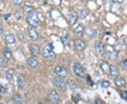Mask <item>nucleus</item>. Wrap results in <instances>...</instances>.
Returning <instances> with one entry per match:
<instances>
[{"instance_id":"obj_7","label":"nucleus","mask_w":127,"mask_h":104,"mask_svg":"<svg viewBox=\"0 0 127 104\" xmlns=\"http://www.w3.org/2000/svg\"><path fill=\"white\" fill-rule=\"evenodd\" d=\"M49 99L54 104H58L61 101V97L59 94L56 90H52L49 94Z\"/></svg>"},{"instance_id":"obj_16","label":"nucleus","mask_w":127,"mask_h":104,"mask_svg":"<svg viewBox=\"0 0 127 104\" xmlns=\"http://www.w3.org/2000/svg\"><path fill=\"white\" fill-rule=\"evenodd\" d=\"M17 84H18V88L19 89L22 90L24 89L26 86V80L22 76H18L17 77Z\"/></svg>"},{"instance_id":"obj_29","label":"nucleus","mask_w":127,"mask_h":104,"mask_svg":"<svg viewBox=\"0 0 127 104\" xmlns=\"http://www.w3.org/2000/svg\"><path fill=\"white\" fill-rule=\"evenodd\" d=\"M88 14H89V11L83 9V10H81L80 11V17L83 19V18H86L87 16H88Z\"/></svg>"},{"instance_id":"obj_34","label":"nucleus","mask_w":127,"mask_h":104,"mask_svg":"<svg viewBox=\"0 0 127 104\" xmlns=\"http://www.w3.org/2000/svg\"><path fill=\"white\" fill-rule=\"evenodd\" d=\"M86 83L89 85V86H92L93 85V80H92V79H91V77L90 75H87V76H86Z\"/></svg>"},{"instance_id":"obj_17","label":"nucleus","mask_w":127,"mask_h":104,"mask_svg":"<svg viewBox=\"0 0 127 104\" xmlns=\"http://www.w3.org/2000/svg\"><path fill=\"white\" fill-rule=\"evenodd\" d=\"M78 18V14H76V12H73V13L71 14V17L68 19V23H69V25H70L71 26L74 25L76 23V22H77Z\"/></svg>"},{"instance_id":"obj_32","label":"nucleus","mask_w":127,"mask_h":104,"mask_svg":"<svg viewBox=\"0 0 127 104\" xmlns=\"http://www.w3.org/2000/svg\"><path fill=\"white\" fill-rule=\"evenodd\" d=\"M120 96L123 100H125L127 101V91H120Z\"/></svg>"},{"instance_id":"obj_24","label":"nucleus","mask_w":127,"mask_h":104,"mask_svg":"<svg viewBox=\"0 0 127 104\" xmlns=\"http://www.w3.org/2000/svg\"><path fill=\"white\" fill-rule=\"evenodd\" d=\"M9 91V86L4 84H0V93L2 94H7Z\"/></svg>"},{"instance_id":"obj_18","label":"nucleus","mask_w":127,"mask_h":104,"mask_svg":"<svg viewBox=\"0 0 127 104\" xmlns=\"http://www.w3.org/2000/svg\"><path fill=\"white\" fill-rule=\"evenodd\" d=\"M71 37H70V35L66 33L64 36L62 37V41L63 42V44H64V46H70V44H71Z\"/></svg>"},{"instance_id":"obj_42","label":"nucleus","mask_w":127,"mask_h":104,"mask_svg":"<svg viewBox=\"0 0 127 104\" xmlns=\"http://www.w3.org/2000/svg\"><path fill=\"white\" fill-rule=\"evenodd\" d=\"M124 43L125 45L127 46V37H125V38L124 39Z\"/></svg>"},{"instance_id":"obj_43","label":"nucleus","mask_w":127,"mask_h":104,"mask_svg":"<svg viewBox=\"0 0 127 104\" xmlns=\"http://www.w3.org/2000/svg\"><path fill=\"white\" fill-rule=\"evenodd\" d=\"M11 16V14H9L8 16L7 15H6L4 16V19L5 20H8V18H9V17H10Z\"/></svg>"},{"instance_id":"obj_12","label":"nucleus","mask_w":127,"mask_h":104,"mask_svg":"<svg viewBox=\"0 0 127 104\" xmlns=\"http://www.w3.org/2000/svg\"><path fill=\"white\" fill-rule=\"evenodd\" d=\"M114 81L115 84L119 87H124L126 85V81L122 77L117 76V77H114Z\"/></svg>"},{"instance_id":"obj_25","label":"nucleus","mask_w":127,"mask_h":104,"mask_svg":"<svg viewBox=\"0 0 127 104\" xmlns=\"http://www.w3.org/2000/svg\"><path fill=\"white\" fill-rule=\"evenodd\" d=\"M86 35L89 38H93L95 35V31L93 29H88L86 30Z\"/></svg>"},{"instance_id":"obj_31","label":"nucleus","mask_w":127,"mask_h":104,"mask_svg":"<svg viewBox=\"0 0 127 104\" xmlns=\"http://www.w3.org/2000/svg\"><path fill=\"white\" fill-rule=\"evenodd\" d=\"M23 10L29 14V13H31V11H33V7L31 6H28V5H26V6L23 7Z\"/></svg>"},{"instance_id":"obj_37","label":"nucleus","mask_w":127,"mask_h":104,"mask_svg":"<svg viewBox=\"0 0 127 104\" xmlns=\"http://www.w3.org/2000/svg\"><path fill=\"white\" fill-rule=\"evenodd\" d=\"M95 104H105V103H104V101H103L102 100L100 99H96L95 100Z\"/></svg>"},{"instance_id":"obj_27","label":"nucleus","mask_w":127,"mask_h":104,"mask_svg":"<svg viewBox=\"0 0 127 104\" xmlns=\"http://www.w3.org/2000/svg\"><path fill=\"white\" fill-rule=\"evenodd\" d=\"M18 37L19 40L21 41V42H26L28 41V39L26 36V35L23 34V33H18Z\"/></svg>"},{"instance_id":"obj_8","label":"nucleus","mask_w":127,"mask_h":104,"mask_svg":"<svg viewBox=\"0 0 127 104\" xmlns=\"http://www.w3.org/2000/svg\"><path fill=\"white\" fill-rule=\"evenodd\" d=\"M74 46L76 49L80 51H83L86 49V44L81 39H76L74 42Z\"/></svg>"},{"instance_id":"obj_39","label":"nucleus","mask_w":127,"mask_h":104,"mask_svg":"<svg viewBox=\"0 0 127 104\" xmlns=\"http://www.w3.org/2000/svg\"><path fill=\"white\" fill-rule=\"evenodd\" d=\"M53 2L55 3V4H61V2H62V0H52Z\"/></svg>"},{"instance_id":"obj_36","label":"nucleus","mask_w":127,"mask_h":104,"mask_svg":"<svg viewBox=\"0 0 127 104\" xmlns=\"http://www.w3.org/2000/svg\"><path fill=\"white\" fill-rule=\"evenodd\" d=\"M121 66L122 67L123 69L124 70H127V59L126 60H124L121 62Z\"/></svg>"},{"instance_id":"obj_41","label":"nucleus","mask_w":127,"mask_h":104,"mask_svg":"<svg viewBox=\"0 0 127 104\" xmlns=\"http://www.w3.org/2000/svg\"><path fill=\"white\" fill-rule=\"evenodd\" d=\"M4 32V29H3V27L0 25V35H1Z\"/></svg>"},{"instance_id":"obj_28","label":"nucleus","mask_w":127,"mask_h":104,"mask_svg":"<svg viewBox=\"0 0 127 104\" xmlns=\"http://www.w3.org/2000/svg\"><path fill=\"white\" fill-rule=\"evenodd\" d=\"M110 86V82L107 80H102L101 81V86L103 89H107Z\"/></svg>"},{"instance_id":"obj_15","label":"nucleus","mask_w":127,"mask_h":104,"mask_svg":"<svg viewBox=\"0 0 127 104\" xmlns=\"http://www.w3.org/2000/svg\"><path fill=\"white\" fill-rule=\"evenodd\" d=\"M105 53L107 54V56L111 60H114V59H117L118 57V52L117 51L114 49L113 51H105Z\"/></svg>"},{"instance_id":"obj_1","label":"nucleus","mask_w":127,"mask_h":104,"mask_svg":"<svg viewBox=\"0 0 127 104\" xmlns=\"http://www.w3.org/2000/svg\"><path fill=\"white\" fill-rule=\"evenodd\" d=\"M54 46L52 44H47L42 49V56L47 60H54L56 59V54L54 50Z\"/></svg>"},{"instance_id":"obj_33","label":"nucleus","mask_w":127,"mask_h":104,"mask_svg":"<svg viewBox=\"0 0 127 104\" xmlns=\"http://www.w3.org/2000/svg\"><path fill=\"white\" fill-rule=\"evenodd\" d=\"M6 58L0 57V67H4L6 64Z\"/></svg>"},{"instance_id":"obj_20","label":"nucleus","mask_w":127,"mask_h":104,"mask_svg":"<svg viewBox=\"0 0 127 104\" xmlns=\"http://www.w3.org/2000/svg\"><path fill=\"white\" fill-rule=\"evenodd\" d=\"M5 42L9 44H14V42H16L15 40V37H14V35L13 34H8L5 36Z\"/></svg>"},{"instance_id":"obj_14","label":"nucleus","mask_w":127,"mask_h":104,"mask_svg":"<svg viewBox=\"0 0 127 104\" xmlns=\"http://www.w3.org/2000/svg\"><path fill=\"white\" fill-rule=\"evenodd\" d=\"M74 32H75V34H76L77 36L78 37L83 36L84 32H85V29H84V27L81 24H79L77 27L75 28V30H74Z\"/></svg>"},{"instance_id":"obj_2","label":"nucleus","mask_w":127,"mask_h":104,"mask_svg":"<svg viewBox=\"0 0 127 104\" xmlns=\"http://www.w3.org/2000/svg\"><path fill=\"white\" fill-rule=\"evenodd\" d=\"M26 21L31 26L35 28L38 27L40 25V21L38 18L37 13L34 11H32L28 14V16L26 18Z\"/></svg>"},{"instance_id":"obj_35","label":"nucleus","mask_w":127,"mask_h":104,"mask_svg":"<svg viewBox=\"0 0 127 104\" xmlns=\"http://www.w3.org/2000/svg\"><path fill=\"white\" fill-rule=\"evenodd\" d=\"M72 99L74 102L78 103V102L79 101V100L81 99V96H80L79 94H75V96H74V95L72 96Z\"/></svg>"},{"instance_id":"obj_6","label":"nucleus","mask_w":127,"mask_h":104,"mask_svg":"<svg viewBox=\"0 0 127 104\" xmlns=\"http://www.w3.org/2000/svg\"><path fill=\"white\" fill-rule=\"evenodd\" d=\"M95 49L96 54L98 56H103L105 54V47L101 42H96L95 43Z\"/></svg>"},{"instance_id":"obj_21","label":"nucleus","mask_w":127,"mask_h":104,"mask_svg":"<svg viewBox=\"0 0 127 104\" xmlns=\"http://www.w3.org/2000/svg\"><path fill=\"white\" fill-rule=\"evenodd\" d=\"M11 101L14 104H21L23 102V99L21 96L19 94H14L11 97Z\"/></svg>"},{"instance_id":"obj_40","label":"nucleus","mask_w":127,"mask_h":104,"mask_svg":"<svg viewBox=\"0 0 127 104\" xmlns=\"http://www.w3.org/2000/svg\"><path fill=\"white\" fill-rule=\"evenodd\" d=\"M112 1H114V2H117V3H119V4H122V3H123V1L124 0H112Z\"/></svg>"},{"instance_id":"obj_19","label":"nucleus","mask_w":127,"mask_h":104,"mask_svg":"<svg viewBox=\"0 0 127 104\" xmlns=\"http://www.w3.org/2000/svg\"><path fill=\"white\" fill-rule=\"evenodd\" d=\"M109 75L112 77H117L119 76V72L118 68H117L115 65H110V72H109Z\"/></svg>"},{"instance_id":"obj_22","label":"nucleus","mask_w":127,"mask_h":104,"mask_svg":"<svg viewBox=\"0 0 127 104\" xmlns=\"http://www.w3.org/2000/svg\"><path fill=\"white\" fill-rule=\"evenodd\" d=\"M14 75V68H10L6 72V78L8 80H11Z\"/></svg>"},{"instance_id":"obj_3","label":"nucleus","mask_w":127,"mask_h":104,"mask_svg":"<svg viewBox=\"0 0 127 104\" xmlns=\"http://www.w3.org/2000/svg\"><path fill=\"white\" fill-rule=\"evenodd\" d=\"M73 69L75 75L78 77L83 78L86 76V72L83 66L78 63H74L73 65Z\"/></svg>"},{"instance_id":"obj_10","label":"nucleus","mask_w":127,"mask_h":104,"mask_svg":"<svg viewBox=\"0 0 127 104\" xmlns=\"http://www.w3.org/2000/svg\"><path fill=\"white\" fill-rule=\"evenodd\" d=\"M100 66L102 72H104L105 75H109L110 72V65L104 60H100Z\"/></svg>"},{"instance_id":"obj_38","label":"nucleus","mask_w":127,"mask_h":104,"mask_svg":"<svg viewBox=\"0 0 127 104\" xmlns=\"http://www.w3.org/2000/svg\"><path fill=\"white\" fill-rule=\"evenodd\" d=\"M23 0H13V2L16 5H21L23 3Z\"/></svg>"},{"instance_id":"obj_30","label":"nucleus","mask_w":127,"mask_h":104,"mask_svg":"<svg viewBox=\"0 0 127 104\" xmlns=\"http://www.w3.org/2000/svg\"><path fill=\"white\" fill-rule=\"evenodd\" d=\"M67 84H68V86H69V88L71 89H75L76 88V83L74 82L73 81V80H68V82H67Z\"/></svg>"},{"instance_id":"obj_9","label":"nucleus","mask_w":127,"mask_h":104,"mask_svg":"<svg viewBox=\"0 0 127 104\" xmlns=\"http://www.w3.org/2000/svg\"><path fill=\"white\" fill-rule=\"evenodd\" d=\"M55 72L59 77H62L64 78V77H67L68 72V70L66 68H63L62 66H57L55 68Z\"/></svg>"},{"instance_id":"obj_11","label":"nucleus","mask_w":127,"mask_h":104,"mask_svg":"<svg viewBox=\"0 0 127 104\" xmlns=\"http://www.w3.org/2000/svg\"><path fill=\"white\" fill-rule=\"evenodd\" d=\"M30 50H31V52L32 56H34L35 57L38 56L40 54V46L35 44H31L30 45Z\"/></svg>"},{"instance_id":"obj_13","label":"nucleus","mask_w":127,"mask_h":104,"mask_svg":"<svg viewBox=\"0 0 127 104\" xmlns=\"http://www.w3.org/2000/svg\"><path fill=\"white\" fill-rule=\"evenodd\" d=\"M27 63L31 68H35L38 66L39 62H38V61H37L35 58L31 57V58H29V59H28Z\"/></svg>"},{"instance_id":"obj_5","label":"nucleus","mask_w":127,"mask_h":104,"mask_svg":"<svg viewBox=\"0 0 127 104\" xmlns=\"http://www.w3.org/2000/svg\"><path fill=\"white\" fill-rule=\"evenodd\" d=\"M27 32L28 34V36L32 40L36 41L39 39V34L36 31L35 27H32L31 25L28 26L27 28Z\"/></svg>"},{"instance_id":"obj_26","label":"nucleus","mask_w":127,"mask_h":104,"mask_svg":"<svg viewBox=\"0 0 127 104\" xmlns=\"http://www.w3.org/2000/svg\"><path fill=\"white\" fill-rule=\"evenodd\" d=\"M114 49L115 50V51H117V52H119V51H122L124 49V46L122 45V43H118V44H117L116 45L114 46Z\"/></svg>"},{"instance_id":"obj_4","label":"nucleus","mask_w":127,"mask_h":104,"mask_svg":"<svg viewBox=\"0 0 127 104\" xmlns=\"http://www.w3.org/2000/svg\"><path fill=\"white\" fill-rule=\"evenodd\" d=\"M52 82H53L55 86L58 87L60 90L62 91H66L67 86H66V83L65 82L63 77H59L57 75V76H56L53 78Z\"/></svg>"},{"instance_id":"obj_23","label":"nucleus","mask_w":127,"mask_h":104,"mask_svg":"<svg viewBox=\"0 0 127 104\" xmlns=\"http://www.w3.org/2000/svg\"><path fill=\"white\" fill-rule=\"evenodd\" d=\"M4 56L7 60L12 59V52L9 48H5L4 49Z\"/></svg>"}]
</instances>
